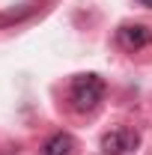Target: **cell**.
Returning a JSON list of instances; mask_svg holds the SVG:
<instances>
[{"label": "cell", "mask_w": 152, "mask_h": 155, "mask_svg": "<svg viewBox=\"0 0 152 155\" xmlns=\"http://www.w3.org/2000/svg\"><path fill=\"white\" fill-rule=\"evenodd\" d=\"M104 81L95 75V72H87V75H75L72 84H69V107L75 114H93L95 107L101 104L104 98Z\"/></svg>", "instance_id": "obj_1"}, {"label": "cell", "mask_w": 152, "mask_h": 155, "mask_svg": "<svg viewBox=\"0 0 152 155\" xmlns=\"http://www.w3.org/2000/svg\"><path fill=\"white\" fill-rule=\"evenodd\" d=\"M137 146H140V134L131 125H119V128H114L101 137V152L104 155H128Z\"/></svg>", "instance_id": "obj_2"}, {"label": "cell", "mask_w": 152, "mask_h": 155, "mask_svg": "<svg viewBox=\"0 0 152 155\" xmlns=\"http://www.w3.org/2000/svg\"><path fill=\"white\" fill-rule=\"evenodd\" d=\"M116 42L125 48V51H143V48H149L152 45V30L146 24H122L119 30H116Z\"/></svg>", "instance_id": "obj_3"}, {"label": "cell", "mask_w": 152, "mask_h": 155, "mask_svg": "<svg viewBox=\"0 0 152 155\" xmlns=\"http://www.w3.org/2000/svg\"><path fill=\"white\" fill-rule=\"evenodd\" d=\"M72 149H75V137L66 134V131H57L45 140L42 155H72Z\"/></svg>", "instance_id": "obj_4"}, {"label": "cell", "mask_w": 152, "mask_h": 155, "mask_svg": "<svg viewBox=\"0 0 152 155\" xmlns=\"http://www.w3.org/2000/svg\"><path fill=\"white\" fill-rule=\"evenodd\" d=\"M140 3H143V6H149V9H152V0H140Z\"/></svg>", "instance_id": "obj_5"}]
</instances>
